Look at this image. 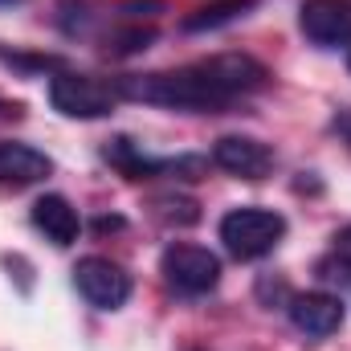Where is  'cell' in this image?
<instances>
[{"label": "cell", "mask_w": 351, "mask_h": 351, "mask_svg": "<svg viewBox=\"0 0 351 351\" xmlns=\"http://www.w3.org/2000/svg\"><path fill=\"white\" fill-rule=\"evenodd\" d=\"M106 160L119 168V172L127 176V180H147V176L164 172V168H172V164H164V160H152V156H143L131 139H114L110 147H106Z\"/></svg>", "instance_id": "cell-12"}, {"label": "cell", "mask_w": 351, "mask_h": 351, "mask_svg": "<svg viewBox=\"0 0 351 351\" xmlns=\"http://www.w3.org/2000/svg\"><path fill=\"white\" fill-rule=\"evenodd\" d=\"M74 286H78V294L86 298L90 306H98V311H119L131 298V274L119 262L98 258V254H90V258H82V262L74 265Z\"/></svg>", "instance_id": "cell-5"}, {"label": "cell", "mask_w": 351, "mask_h": 351, "mask_svg": "<svg viewBox=\"0 0 351 351\" xmlns=\"http://www.w3.org/2000/svg\"><path fill=\"white\" fill-rule=\"evenodd\" d=\"M286 237V217L262 208V204H241L221 217V241L237 262H258L278 241Z\"/></svg>", "instance_id": "cell-2"}, {"label": "cell", "mask_w": 351, "mask_h": 351, "mask_svg": "<svg viewBox=\"0 0 351 351\" xmlns=\"http://www.w3.org/2000/svg\"><path fill=\"white\" fill-rule=\"evenodd\" d=\"M339 131H343V135H351V119H343V123H339Z\"/></svg>", "instance_id": "cell-15"}, {"label": "cell", "mask_w": 351, "mask_h": 351, "mask_svg": "<svg viewBox=\"0 0 351 351\" xmlns=\"http://www.w3.org/2000/svg\"><path fill=\"white\" fill-rule=\"evenodd\" d=\"M160 274H164V282L172 286L176 294L200 298V294L217 290V282H221V262H217L213 250L180 241V245H168V250H164V258H160Z\"/></svg>", "instance_id": "cell-3"}, {"label": "cell", "mask_w": 351, "mask_h": 351, "mask_svg": "<svg viewBox=\"0 0 351 351\" xmlns=\"http://www.w3.org/2000/svg\"><path fill=\"white\" fill-rule=\"evenodd\" d=\"M53 172V160L29 143H16V139H4L0 143V184L4 188H29L37 180Z\"/></svg>", "instance_id": "cell-10"}, {"label": "cell", "mask_w": 351, "mask_h": 351, "mask_svg": "<svg viewBox=\"0 0 351 351\" xmlns=\"http://www.w3.org/2000/svg\"><path fill=\"white\" fill-rule=\"evenodd\" d=\"M290 323L311 335V339H327L343 327V302L327 290H306L290 298Z\"/></svg>", "instance_id": "cell-8"}, {"label": "cell", "mask_w": 351, "mask_h": 351, "mask_svg": "<svg viewBox=\"0 0 351 351\" xmlns=\"http://www.w3.org/2000/svg\"><path fill=\"white\" fill-rule=\"evenodd\" d=\"M335 250H339V258H348V262H351V225L335 237Z\"/></svg>", "instance_id": "cell-14"}, {"label": "cell", "mask_w": 351, "mask_h": 351, "mask_svg": "<svg viewBox=\"0 0 351 351\" xmlns=\"http://www.w3.org/2000/svg\"><path fill=\"white\" fill-rule=\"evenodd\" d=\"M258 0H213V4H200L196 12L184 16V33H204V29H221L237 16H245Z\"/></svg>", "instance_id": "cell-11"}, {"label": "cell", "mask_w": 351, "mask_h": 351, "mask_svg": "<svg viewBox=\"0 0 351 351\" xmlns=\"http://www.w3.org/2000/svg\"><path fill=\"white\" fill-rule=\"evenodd\" d=\"M114 86H119V98L172 106V110H196V114L225 110L233 102V94L204 70V62H196L188 70H168V74H127Z\"/></svg>", "instance_id": "cell-1"}, {"label": "cell", "mask_w": 351, "mask_h": 351, "mask_svg": "<svg viewBox=\"0 0 351 351\" xmlns=\"http://www.w3.org/2000/svg\"><path fill=\"white\" fill-rule=\"evenodd\" d=\"M33 229L37 233H45V241H53L58 250H66V245H74L78 241V233H82V217H78V208L66 200V196H58V192H49V196H41L37 204H33Z\"/></svg>", "instance_id": "cell-9"}, {"label": "cell", "mask_w": 351, "mask_h": 351, "mask_svg": "<svg viewBox=\"0 0 351 351\" xmlns=\"http://www.w3.org/2000/svg\"><path fill=\"white\" fill-rule=\"evenodd\" d=\"M213 164L237 180H265L274 172V152L250 135H221L213 143Z\"/></svg>", "instance_id": "cell-7"}, {"label": "cell", "mask_w": 351, "mask_h": 351, "mask_svg": "<svg viewBox=\"0 0 351 351\" xmlns=\"http://www.w3.org/2000/svg\"><path fill=\"white\" fill-rule=\"evenodd\" d=\"M49 102L66 119H106L119 102V86L94 74H58L49 82Z\"/></svg>", "instance_id": "cell-4"}, {"label": "cell", "mask_w": 351, "mask_h": 351, "mask_svg": "<svg viewBox=\"0 0 351 351\" xmlns=\"http://www.w3.org/2000/svg\"><path fill=\"white\" fill-rule=\"evenodd\" d=\"M152 37H156V29H143V25H131V29H119V33H110V53H119V58H127V53H139V49H147L152 45Z\"/></svg>", "instance_id": "cell-13"}, {"label": "cell", "mask_w": 351, "mask_h": 351, "mask_svg": "<svg viewBox=\"0 0 351 351\" xmlns=\"http://www.w3.org/2000/svg\"><path fill=\"white\" fill-rule=\"evenodd\" d=\"M348 66H351V58H348Z\"/></svg>", "instance_id": "cell-16"}, {"label": "cell", "mask_w": 351, "mask_h": 351, "mask_svg": "<svg viewBox=\"0 0 351 351\" xmlns=\"http://www.w3.org/2000/svg\"><path fill=\"white\" fill-rule=\"evenodd\" d=\"M298 29L306 41L323 49L351 45V0H302Z\"/></svg>", "instance_id": "cell-6"}]
</instances>
